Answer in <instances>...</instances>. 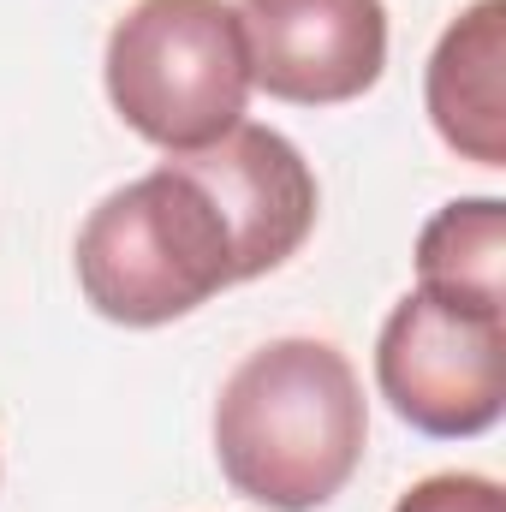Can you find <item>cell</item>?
<instances>
[{
	"label": "cell",
	"instance_id": "cell-1",
	"mask_svg": "<svg viewBox=\"0 0 506 512\" xmlns=\"http://www.w3.org/2000/svg\"><path fill=\"white\" fill-rule=\"evenodd\" d=\"M370 405L340 346L268 340L215 399V459L227 483L268 512L328 507L364 465Z\"/></svg>",
	"mask_w": 506,
	"mask_h": 512
},
{
	"label": "cell",
	"instance_id": "cell-2",
	"mask_svg": "<svg viewBox=\"0 0 506 512\" xmlns=\"http://www.w3.org/2000/svg\"><path fill=\"white\" fill-rule=\"evenodd\" d=\"M78 286L96 316L161 328L239 286V251L191 167L161 161L90 209L78 233Z\"/></svg>",
	"mask_w": 506,
	"mask_h": 512
},
{
	"label": "cell",
	"instance_id": "cell-3",
	"mask_svg": "<svg viewBox=\"0 0 506 512\" xmlns=\"http://www.w3.org/2000/svg\"><path fill=\"white\" fill-rule=\"evenodd\" d=\"M108 102L143 143L191 155L251 102V48L227 0H137L108 36Z\"/></svg>",
	"mask_w": 506,
	"mask_h": 512
},
{
	"label": "cell",
	"instance_id": "cell-4",
	"mask_svg": "<svg viewBox=\"0 0 506 512\" xmlns=\"http://www.w3.org/2000/svg\"><path fill=\"white\" fill-rule=\"evenodd\" d=\"M381 399L435 441H471L506 411V316L405 292L376 340Z\"/></svg>",
	"mask_w": 506,
	"mask_h": 512
},
{
	"label": "cell",
	"instance_id": "cell-5",
	"mask_svg": "<svg viewBox=\"0 0 506 512\" xmlns=\"http://www.w3.org/2000/svg\"><path fill=\"white\" fill-rule=\"evenodd\" d=\"M251 84L292 108H340L387 72L381 0H239Z\"/></svg>",
	"mask_w": 506,
	"mask_h": 512
},
{
	"label": "cell",
	"instance_id": "cell-6",
	"mask_svg": "<svg viewBox=\"0 0 506 512\" xmlns=\"http://www.w3.org/2000/svg\"><path fill=\"white\" fill-rule=\"evenodd\" d=\"M173 161H185L191 179L215 197L239 251V280L274 274L280 262L304 251L316 227V173L292 137L268 126H233L227 137Z\"/></svg>",
	"mask_w": 506,
	"mask_h": 512
},
{
	"label": "cell",
	"instance_id": "cell-7",
	"mask_svg": "<svg viewBox=\"0 0 506 512\" xmlns=\"http://www.w3.org/2000/svg\"><path fill=\"white\" fill-rule=\"evenodd\" d=\"M429 126L477 167H506V0L465 6L423 72Z\"/></svg>",
	"mask_w": 506,
	"mask_h": 512
},
{
	"label": "cell",
	"instance_id": "cell-8",
	"mask_svg": "<svg viewBox=\"0 0 506 512\" xmlns=\"http://www.w3.org/2000/svg\"><path fill=\"white\" fill-rule=\"evenodd\" d=\"M417 286L506 316V203L501 197H459L435 209L417 233Z\"/></svg>",
	"mask_w": 506,
	"mask_h": 512
},
{
	"label": "cell",
	"instance_id": "cell-9",
	"mask_svg": "<svg viewBox=\"0 0 506 512\" xmlns=\"http://www.w3.org/2000/svg\"><path fill=\"white\" fill-rule=\"evenodd\" d=\"M393 512H506V507H501V483L495 477L441 471V477H423L417 489H405Z\"/></svg>",
	"mask_w": 506,
	"mask_h": 512
}]
</instances>
